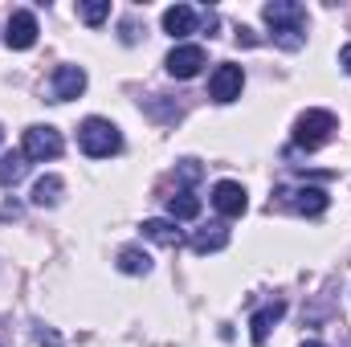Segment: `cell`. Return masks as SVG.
<instances>
[{
	"instance_id": "cell-1",
	"label": "cell",
	"mask_w": 351,
	"mask_h": 347,
	"mask_svg": "<svg viewBox=\"0 0 351 347\" xmlns=\"http://www.w3.org/2000/svg\"><path fill=\"white\" fill-rule=\"evenodd\" d=\"M265 25H269V41L286 53L306 45V8L298 0H269L262 8Z\"/></svg>"
},
{
	"instance_id": "cell-2",
	"label": "cell",
	"mask_w": 351,
	"mask_h": 347,
	"mask_svg": "<svg viewBox=\"0 0 351 347\" xmlns=\"http://www.w3.org/2000/svg\"><path fill=\"white\" fill-rule=\"evenodd\" d=\"M335 131H339V119H335L331 110H323V106L302 110L298 123H294V147H302V152H319V147L331 143Z\"/></svg>"
},
{
	"instance_id": "cell-3",
	"label": "cell",
	"mask_w": 351,
	"mask_h": 347,
	"mask_svg": "<svg viewBox=\"0 0 351 347\" xmlns=\"http://www.w3.org/2000/svg\"><path fill=\"white\" fill-rule=\"evenodd\" d=\"M78 143H82V152H86L90 160H106V156H114L123 147V135H119V127L110 119L94 115V119H86L78 127Z\"/></svg>"
},
{
	"instance_id": "cell-4",
	"label": "cell",
	"mask_w": 351,
	"mask_h": 347,
	"mask_svg": "<svg viewBox=\"0 0 351 347\" xmlns=\"http://www.w3.org/2000/svg\"><path fill=\"white\" fill-rule=\"evenodd\" d=\"M62 147H66V139H62V131L58 127H49V123H37V127H29L25 131V156H29V164H45V160H58L62 156Z\"/></svg>"
},
{
	"instance_id": "cell-5",
	"label": "cell",
	"mask_w": 351,
	"mask_h": 347,
	"mask_svg": "<svg viewBox=\"0 0 351 347\" xmlns=\"http://www.w3.org/2000/svg\"><path fill=\"white\" fill-rule=\"evenodd\" d=\"M241 86H245V70L237 62H221L213 70V78H208V98L221 102V106H229V102L241 98Z\"/></svg>"
},
{
	"instance_id": "cell-6",
	"label": "cell",
	"mask_w": 351,
	"mask_h": 347,
	"mask_svg": "<svg viewBox=\"0 0 351 347\" xmlns=\"http://www.w3.org/2000/svg\"><path fill=\"white\" fill-rule=\"evenodd\" d=\"M274 196H278L282 204H290L294 213H302V217H323L327 204H331V196H327L323 188H278Z\"/></svg>"
},
{
	"instance_id": "cell-7",
	"label": "cell",
	"mask_w": 351,
	"mask_h": 347,
	"mask_svg": "<svg viewBox=\"0 0 351 347\" xmlns=\"http://www.w3.org/2000/svg\"><path fill=\"white\" fill-rule=\"evenodd\" d=\"M37 16L29 12V8H16L12 16H8V25H4V45L8 49H33L37 45Z\"/></svg>"
},
{
	"instance_id": "cell-8",
	"label": "cell",
	"mask_w": 351,
	"mask_h": 347,
	"mask_svg": "<svg viewBox=\"0 0 351 347\" xmlns=\"http://www.w3.org/2000/svg\"><path fill=\"white\" fill-rule=\"evenodd\" d=\"M86 90V70L82 66H58L49 78V102H70Z\"/></svg>"
},
{
	"instance_id": "cell-9",
	"label": "cell",
	"mask_w": 351,
	"mask_h": 347,
	"mask_svg": "<svg viewBox=\"0 0 351 347\" xmlns=\"http://www.w3.org/2000/svg\"><path fill=\"white\" fill-rule=\"evenodd\" d=\"M213 208L233 221V217H241L250 208V196H245V188L237 180H221V184H213Z\"/></svg>"
},
{
	"instance_id": "cell-10",
	"label": "cell",
	"mask_w": 351,
	"mask_h": 347,
	"mask_svg": "<svg viewBox=\"0 0 351 347\" xmlns=\"http://www.w3.org/2000/svg\"><path fill=\"white\" fill-rule=\"evenodd\" d=\"M164 66H168L172 78H196V74L204 70V49H200V45H176Z\"/></svg>"
},
{
	"instance_id": "cell-11",
	"label": "cell",
	"mask_w": 351,
	"mask_h": 347,
	"mask_svg": "<svg viewBox=\"0 0 351 347\" xmlns=\"http://www.w3.org/2000/svg\"><path fill=\"white\" fill-rule=\"evenodd\" d=\"M213 12H196L192 4H172V8H164V33L168 37H188V33H196V25L200 21H208Z\"/></svg>"
},
{
	"instance_id": "cell-12",
	"label": "cell",
	"mask_w": 351,
	"mask_h": 347,
	"mask_svg": "<svg viewBox=\"0 0 351 347\" xmlns=\"http://www.w3.org/2000/svg\"><path fill=\"white\" fill-rule=\"evenodd\" d=\"M139 229H143V237H147V241H156V246H168V250L184 246V233L176 229L172 217H152V221H143Z\"/></svg>"
},
{
	"instance_id": "cell-13",
	"label": "cell",
	"mask_w": 351,
	"mask_h": 347,
	"mask_svg": "<svg viewBox=\"0 0 351 347\" xmlns=\"http://www.w3.org/2000/svg\"><path fill=\"white\" fill-rule=\"evenodd\" d=\"M188 246H192V254H200V258H204V254H221V250L229 246V229H225V225H204V229L192 233Z\"/></svg>"
},
{
	"instance_id": "cell-14",
	"label": "cell",
	"mask_w": 351,
	"mask_h": 347,
	"mask_svg": "<svg viewBox=\"0 0 351 347\" xmlns=\"http://www.w3.org/2000/svg\"><path fill=\"white\" fill-rule=\"evenodd\" d=\"M282 315H286V302L278 298V302H269V307H262V311H258V315L250 319V335H254V344L262 347L265 339H269V331L278 327V319H282Z\"/></svg>"
},
{
	"instance_id": "cell-15",
	"label": "cell",
	"mask_w": 351,
	"mask_h": 347,
	"mask_svg": "<svg viewBox=\"0 0 351 347\" xmlns=\"http://www.w3.org/2000/svg\"><path fill=\"white\" fill-rule=\"evenodd\" d=\"M168 217H172V221H196V217H200V196H196L192 188L168 196Z\"/></svg>"
},
{
	"instance_id": "cell-16",
	"label": "cell",
	"mask_w": 351,
	"mask_h": 347,
	"mask_svg": "<svg viewBox=\"0 0 351 347\" xmlns=\"http://www.w3.org/2000/svg\"><path fill=\"white\" fill-rule=\"evenodd\" d=\"M25 172H29V156H25V152H4V156H0V188L21 184Z\"/></svg>"
},
{
	"instance_id": "cell-17",
	"label": "cell",
	"mask_w": 351,
	"mask_h": 347,
	"mask_svg": "<svg viewBox=\"0 0 351 347\" xmlns=\"http://www.w3.org/2000/svg\"><path fill=\"white\" fill-rule=\"evenodd\" d=\"M62 188H66L62 176H41V180L33 184V196H29V200H33L37 208H53V204L62 200Z\"/></svg>"
},
{
	"instance_id": "cell-18",
	"label": "cell",
	"mask_w": 351,
	"mask_h": 347,
	"mask_svg": "<svg viewBox=\"0 0 351 347\" xmlns=\"http://www.w3.org/2000/svg\"><path fill=\"white\" fill-rule=\"evenodd\" d=\"M123 274H152V258H147V250H139V246H127V250H119V261H114Z\"/></svg>"
},
{
	"instance_id": "cell-19",
	"label": "cell",
	"mask_w": 351,
	"mask_h": 347,
	"mask_svg": "<svg viewBox=\"0 0 351 347\" xmlns=\"http://www.w3.org/2000/svg\"><path fill=\"white\" fill-rule=\"evenodd\" d=\"M78 16L86 25H102L110 16V0H86V4H78Z\"/></svg>"
},
{
	"instance_id": "cell-20",
	"label": "cell",
	"mask_w": 351,
	"mask_h": 347,
	"mask_svg": "<svg viewBox=\"0 0 351 347\" xmlns=\"http://www.w3.org/2000/svg\"><path fill=\"white\" fill-rule=\"evenodd\" d=\"M180 180H184V184H196V180H200V164H196V160H184V164H180Z\"/></svg>"
},
{
	"instance_id": "cell-21",
	"label": "cell",
	"mask_w": 351,
	"mask_h": 347,
	"mask_svg": "<svg viewBox=\"0 0 351 347\" xmlns=\"http://www.w3.org/2000/svg\"><path fill=\"white\" fill-rule=\"evenodd\" d=\"M37 344H41V347H62V344H58V335H53L49 327H37Z\"/></svg>"
},
{
	"instance_id": "cell-22",
	"label": "cell",
	"mask_w": 351,
	"mask_h": 347,
	"mask_svg": "<svg viewBox=\"0 0 351 347\" xmlns=\"http://www.w3.org/2000/svg\"><path fill=\"white\" fill-rule=\"evenodd\" d=\"M339 66H343V74H351V45H343V53H339Z\"/></svg>"
},
{
	"instance_id": "cell-23",
	"label": "cell",
	"mask_w": 351,
	"mask_h": 347,
	"mask_svg": "<svg viewBox=\"0 0 351 347\" xmlns=\"http://www.w3.org/2000/svg\"><path fill=\"white\" fill-rule=\"evenodd\" d=\"M302 347H327V344H315V339H311V344H302Z\"/></svg>"
},
{
	"instance_id": "cell-24",
	"label": "cell",
	"mask_w": 351,
	"mask_h": 347,
	"mask_svg": "<svg viewBox=\"0 0 351 347\" xmlns=\"http://www.w3.org/2000/svg\"><path fill=\"white\" fill-rule=\"evenodd\" d=\"M0 139H4V131H0Z\"/></svg>"
}]
</instances>
